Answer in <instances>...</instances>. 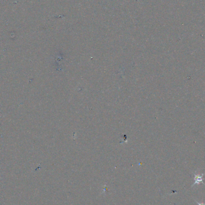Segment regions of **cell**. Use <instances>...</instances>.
Masks as SVG:
<instances>
[{
    "label": "cell",
    "mask_w": 205,
    "mask_h": 205,
    "mask_svg": "<svg viewBox=\"0 0 205 205\" xmlns=\"http://www.w3.org/2000/svg\"><path fill=\"white\" fill-rule=\"evenodd\" d=\"M195 202L198 204V205H205V203H199L197 201L195 200Z\"/></svg>",
    "instance_id": "7a4b0ae2"
},
{
    "label": "cell",
    "mask_w": 205,
    "mask_h": 205,
    "mask_svg": "<svg viewBox=\"0 0 205 205\" xmlns=\"http://www.w3.org/2000/svg\"><path fill=\"white\" fill-rule=\"evenodd\" d=\"M194 183L193 185H192V187H193L194 186L196 185H199L201 183H204L203 181V176L204 174H196V173H194Z\"/></svg>",
    "instance_id": "6da1fadb"
}]
</instances>
